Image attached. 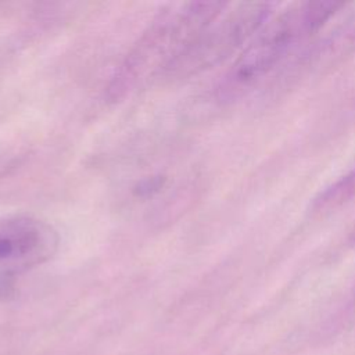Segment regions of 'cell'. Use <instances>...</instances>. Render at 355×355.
Listing matches in <instances>:
<instances>
[{"mask_svg": "<svg viewBox=\"0 0 355 355\" xmlns=\"http://www.w3.org/2000/svg\"><path fill=\"white\" fill-rule=\"evenodd\" d=\"M226 7L219 1H184L159 11L112 75L107 97L119 101L172 72Z\"/></svg>", "mask_w": 355, "mask_h": 355, "instance_id": "1", "label": "cell"}, {"mask_svg": "<svg viewBox=\"0 0 355 355\" xmlns=\"http://www.w3.org/2000/svg\"><path fill=\"white\" fill-rule=\"evenodd\" d=\"M344 6L338 1H302L270 17L225 73L218 86L219 98L230 101L241 96Z\"/></svg>", "mask_w": 355, "mask_h": 355, "instance_id": "2", "label": "cell"}, {"mask_svg": "<svg viewBox=\"0 0 355 355\" xmlns=\"http://www.w3.org/2000/svg\"><path fill=\"white\" fill-rule=\"evenodd\" d=\"M273 7L272 3H244L232 11L225 8L173 69L193 72L219 62L258 32L273 15Z\"/></svg>", "mask_w": 355, "mask_h": 355, "instance_id": "3", "label": "cell"}, {"mask_svg": "<svg viewBox=\"0 0 355 355\" xmlns=\"http://www.w3.org/2000/svg\"><path fill=\"white\" fill-rule=\"evenodd\" d=\"M54 244L50 227L32 218L0 219V261L36 259Z\"/></svg>", "mask_w": 355, "mask_h": 355, "instance_id": "4", "label": "cell"}, {"mask_svg": "<svg viewBox=\"0 0 355 355\" xmlns=\"http://www.w3.org/2000/svg\"><path fill=\"white\" fill-rule=\"evenodd\" d=\"M352 196H355V168L341 179H338L334 184L327 187L326 191L316 198L315 207L318 209L336 207L343 204Z\"/></svg>", "mask_w": 355, "mask_h": 355, "instance_id": "5", "label": "cell"}]
</instances>
